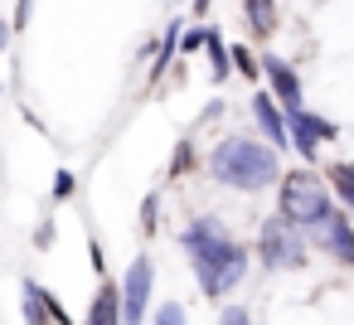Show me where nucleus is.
Instances as JSON below:
<instances>
[{
	"mask_svg": "<svg viewBox=\"0 0 354 325\" xmlns=\"http://www.w3.org/2000/svg\"><path fill=\"white\" fill-rule=\"evenodd\" d=\"M49 306H54V291H44L35 277H25V281H20V310H25V325H54Z\"/></svg>",
	"mask_w": 354,
	"mask_h": 325,
	"instance_id": "11",
	"label": "nucleus"
},
{
	"mask_svg": "<svg viewBox=\"0 0 354 325\" xmlns=\"http://www.w3.org/2000/svg\"><path fill=\"white\" fill-rule=\"evenodd\" d=\"M180 35H185V20H170L165 35H160V49H156V59H151V78H156V83H160V73L170 68V59L180 54Z\"/></svg>",
	"mask_w": 354,
	"mask_h": 325,
	"instance_id": "13",
	"label": "nucleus"
},
{
	"mask_svg": "<svg viewBox=\"0 0 354 325\" xmlns=\"http://www.w3.org/2000/svg\"><path fill=\"white\" fill-rule=\"evenodd\" d=\"M330 209H335V189H330V180H325L315 165L281 170V180H277V214H281L286 223H296V228L306 233V228H315Z\"/></svg>",
	"mask_w": 354,
	"mask_h": 325,
	"instance_id": "3",
	"label": "nucleus"
},
{
	"mask_svg": "<svg viewBox=\"0 0 354 325\" xmlns=\"http://www.w3.org/2000/svg\"><path fill=\"white\" fill-rule=\"evenodd\" d=\"M204 170L214 185L238 189V194H262L281 180V156L262 141V136H223L209 156Z\"/></svg>",
	"mask_w": 354,
	"mask_h": 325,
	"instance_id": "2",
	"label": "nucleus"
},
{
	"mask_svg": "<svg viewBox=\"0 0 354 325\" xmlns=\"http://www.w3.org/2000/svg\"><path fill=\"white\" fill-rule=\"evenodd\" d=\"M209 30H214V25H185V35H180V54H199V49L209 44Z\"/></svg>",
	"mask_w": 354,
	"mask_h": 325,
	"instance_id": "19",
	"label": "nucleus"
},
{
	"mask_svg": "<svg viewBox=\"0 0 354 325\" xmlns=\"http://www.w3.org/2000/svg\"><path fill=\"white\" fill-rule=\"evenodd\" d=\"M252 122H257V131H262V141L281 156V151H291V131H286V112H281V102L262 88V93H252Z\"/></svg>",
	"mask_w": 354,
	"mask_h": 325,
	"instance_id": "9",
	"label": "nucleus"
},
{
	"mask_svg": "<svg viewBox=\"0 0 354 325\" xmlns=\"http://www.w3.org/2000/svg\"><path fill=\"white\" fill-rule=\"evenodd\" d=\"M228 64H233V73H238V78H248V83H257V78H262V59H257L248 44H238V39L228 44Z\"/></svg>",
	"mask_w": 354,
	"mask_h": 325,
	"instance_id": "15",
	"label": "nucleus"
},
{
	"mask_svg": "<svg viewBox=\"0 0 354 325\" xmlns=\"http://www.w3.org/2000/svg\"><path fill=\"white\" fill-rule=\"evenodd\" d=\"M83 325H122V281H112V277L97 281V296L88 301Z\"/></svg>",
	"mask_w": 354,
	"mask_h": 325,
	"instance_id": "10",
	"label": "nucleus"
},
{
	"mask_svg": "<svg viewBox=\"0 0 354 325\" xmlns=\"http://www.w3.org/2000/svg\"><path fill=\"white\" fill-rule=\"evenodd\" d=\"M325 180H330V189H335V204H339V209H344V214L354 219V180H349V175L339 170V160H335V165L325 170Z\"/></svg>",
	"mask_w": 354,
	"mask_h": 325,
	"instance_id": "16",
	"label": "nucleus"
},
{
	"mask_svg": "<svg viewBox=\"0 0 354 325\" xmlns=\"http://www.w3.org/2000/svg\"><path fill=\"white\" fill-rule=\"evenodd\" d=\"M243 20H248V30L257 35V39H272L277 35V0H243Z\"/></svg>",
	"mask_w": 354,
	"mask_h": 325,
	"instance_id": "12",
	"label": "nucleus"
},
{
	"mask_svg": "<svg viewBox=\"0 0 354 325\" xmlns=\"http://www.w3.org/2000/svg\"><path fill=\"white\" fill-rule=\"evenodd\" d=\"M35 15V0H15V15H10V30H25Z\"/></svg>",
	"mask_w": 354,
	"mask_h": 325,
	"instance_id": "23",
	"label": "nucleus"
},
{
	"mask_svg": "<svg viewBox=\"0 0 354 325\" xmlns=\"http://www.w3.org/2000/svg\"><path fill=\"white\" fill-rule=\"evenodd\" d=\"M35 248H54V219H44V223L35 228Z\"/></svg>",
	"mask_w": 354,
	"mask_h": 325,
	"instance_id": "25",
	"label": "nucleus"
},
{
	"mask_svg": "<svg viewBox=\"0 0 354 325\" xmlns=\"http://www.w3.org/2000/svg\"><path fill=\"white\" fill-rule=\"evenodd\" d=\"M180 248L189 257V272L199 281V296L204 301H223L243 286L248 267H252V252L248 243L233 238V228L218 219V214H199L180 228Z\"/></svg>",
	"mask_w": 354,
	"mask_h": 325,
	"instance_id": "1",
	"label": "nucleus"
},
{
	"mask_svg": "<svg viewBox=\"0 0 354 325\" xmlns=\"http://www.w3.org/2000/svg\"><path fill=\"white\" fill-rule=\"evenodd\" d=\"M204 54H209V78H214V83L233 78V64H228V39H223V30H209V44H204Z\"/></svg>",
	"mask_w": 354,
	"mask_h": 325,
	"instance_id": "14",
	"label": "nucleus"
},
{
	"mask_svg": "<svg viewBox=\"0 0 354 325\" xmlns=\"http://www.w3.org/2000/svg\"><path fill=\"white\" fill-rule=\"evenodd\" d=\"M339 170H344V175H349V180H354V160H339Z\"/></svg>",
	"mask_w": 354,
	"mask_h": 325,
	"instance_id": "27",
	"label": "nucleus"
},
{
	"mask_svg": "<svg viewBox=\"0 0 354 325\" xmlns=\"http://www.w3.org/2000/svg\"><path fill=\"white\" fill-rule=\"evenodd\" d=\"M286 131H291V151H296L306 165H315V160H320V146H330V141L339 136V127H335L330 117L310 112V107L286 112Z\"/></svg>",
	"mask_w": 354,
	"mask_h": 325,
	"instance_id": "6",
	"label": "nucleus"
},
{
	"mask_svg": "<svg viewBox=\"0 0 354 325\" xmlns=\"http://www.w3.org/2000/svg\"><path fill=\"white\" fill-rule=\"evenodd\" d=\"M88 257H93V272L107 277V257H102V243H97V238H88Z\"/></svg>",
	"mask_w": 354,
	"mask_h": 325,
	"instance_id": "24",
	"label": "nucleus"
},
{
	"mask_svg": "<svg viewBox=\"0 0 354 325\" xmlns=\"http://www.w3.org/2000/svg\"><path fill=\"white\" fill-rule=\"evenodd\" d=\"M194 165V141H180V156H175V165H170V175H185Z\"/></svg>",
	"mask_w": 354,
	"mask_h": 325,
	"instance_id": "22",
	"label": "nucleus"
},
{
	"mask_svg": "<svg viewBox=\"0 0 354 325\" xmlns=\"http://www.w3.org/2000/svg\"><path fill=\"white\" fill-rule=\"evenodd\" d=\"M262 78H267V93L281 102V112H301L306 107V88H301V73L277 59V54H262Z\"/></svg>",
	"mask_w": 354,
	"mask_h": 325,
	"instance_id": "8",
	"label": "nucleus"
},
{
	"mask_svg": "<svg viewBox=\"0 0 354 325\" xmlns=\"http://www.w3.org/2000/svg\"><path fill=\"white\" fill-rule=\"evenodd\" d=\"M10 35H15V30H10V20L0 15V59H6V49H10Z\"/></svg>",
	"mask_w": 354,
	"mask_h": 325,
	"instance_id": "26",
	"label": "nucleus"
},
{
	"mask_svg": "<svg viewBox=\"0 0 354 325\" xmlns=\"http://www.w3.org/2000/svg\"><path fill=\"white\" fill-rule=\"evenodd\" d=\"M156 219H160V189H151L146 199H141V233L146 238H156L160 228H156Z\"/></svg>",
	"mask_w": 354,
	"mask_h": 325,
	"instance_id": "17",
	"label": "nucleus"
},
{
	"mask_svg": "<svg viewBox=\"0 0 354 325\" xmlns=\"http://www.w3.org/2000/svg\"><path fill=\"white\" fill-rule=\"evenodd\" d=\"M218 325H252V310L248 306H223L218 310Z\"/></svg>",
	"mask_w": 354,
	"mask_h": 325,
	"instance_id": "21",
	"label": "nucleus"
},
{
	"mask_svg": "<svg viewBox=\"0 0 354 325\" xmlns=\"http://www.w3.org/2000/svg\"><path fill=\"white\" fill-rule=\"evenodd\" d=\"M73 189H78V175H73L68 165H59V170H54V189H49V194L64 204V199H73Z\"/></svg>",
	"mask_w": 354,
	"mask_h": 325,
	"instance_id": "20",
	"label": "nucleus"
},
{
	"mask_svg": "<svg viewBox=\"0 0 354 325\" xmlns=\"http://www.w3.org/2000/svg\"><path fill=\"white\" fill-rule=\"evenodd\" d=\"M306 238H310L325 257H335L339 267H354V219H349L339 204H335L315 228H306Z\"/></svg>",
	"mask_w": 354,
	"mask_h": 325,
	"instance_id": "7",
	"label": "nucleus"
},
{
	"mask_svg": "<svg viewBox=\"0 0 354 325\" xmlns=\"http://www.w3.org/2000/svg\"><path fill=\"white\" fill-rule=\"evenodd\" d=\"M151 291H156V262L141 252L122 272V325H146L151 315Z\"/></svg>",
	"mask_w": 354,
	"mask_h": 325,
	"instance_id": "5",
	"label": "nucleus"
},
{
	"mask_svg": "<svg viewBox=\"0 0 354 325\" xmlns=\"http://www.w3.org/2000/svg\"><path fill=\"white\" fill-rule=\"evenodd\" d=\"M151 325H189V310L180 301H160L156 315H151Z\"/></svg>",
	"mask_w": 354,
	"mask_h": 325,
	"instance_id": "18",
	"label": "nucleus"
},
{
	"mask_svg": "<svg viewBox=\"0 0 354 325\" xmlns=\"http://www.w3.org/2000/svg\"><path fill=\"white\" fill-rule=\"evenodd\" d=\"M252 257H257V267H267V272H296V267H306V257H310V238H306L296 223H286L281 214H272V219H262V228H257Z\"/></svg>",
	"mask_w": 354,
	"mask_h": 325,
	"instance_id": "4",
	"label": "nucleus"
}]
</instances>
